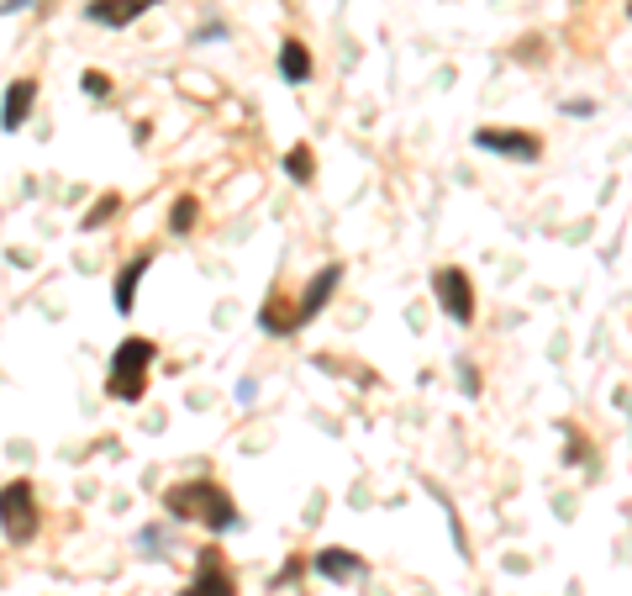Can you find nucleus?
Masks as SVG:
<instances>
[{"instance_id":"f257e3e1","label":"nucleus","mask_w":632,"mask_h":596,"mask_svg":"<svg viewBox=\"0 0 632 596\" xmlns=\"http://www.w3.org/2000/svg\"><path fill=\"white\" fill-rule=\"evenodd\" d=\"M164 512L175 517V522H200L206 534H233V528H243V512H237V501L227 486H217V480H179V486H169L164 491Z\"/></svg>"},{"instance_id":"f03ea898","label":"nucleus","mask_w":632,"mask_h":596,"mask_svg":"<svg viewBox=\"0 0 632 596\" xmlns=\"http://www.w3.org/2000/svg\"><path fill=\"white\" fill-rule=\"evenodd\" d=\"M154 339H121L117 349H111V364H106V397L117 401H142L148 397V370H154Z\"/></svg>"},{"instance_id":"7ed1b4c3","label":"nucleus","mask_w":632,"mask_h":596,"mask_svg":"<svg viewBox=\"0 0 632 596\" xmlns=\"http://www.w3.org/2000/svg\"><path fill=\"white\" fill-rule=\"evenodd\" d=\"M0 534L6 544H32L42 534V512H38V491H32V480L17 476L0 486Z\"/></svg>"},{"instance_id":"20e7f679","label":"nucleus","mask_w":632,"mask_h":596,"mask_svg":"<svg viewBox=\"0 0 632 596\" xmlns=\"http://www.w3.org/2000/svg\"><path fill=\"white\" fill-rule=\"evenodd\" d=\"M433 296H437V312L458 328H470L474 322V280L458 270V264H443L433 270Z\"/></svg>"},{"instance_id":"39448f33","label":"nucleus","mask_w":632,"mask_h":596,"mask_svg":"<svg viewBox=\"0 0 632 596\" xmlns=\"http://www.w3.org/2000/svg\"><path fill=\"white\" fill-rule=\"evenodd\" d=\"M179 596H237V576H233V565L221 559L217 544H211V549H200L196 576H190V586H185Z\"/></svg>"},{"instance_id":"423d86ee","label":"nucleus","mask_w":632,"mask_h":596,"mask_svg":"<svg viewBox=\"0 0 632 596\" xmlns=\"http://www.w3.org/2000/svg\"><path fill=\"white\" fill-rule=\"evenodd\" d=\"M474 148H480V154H501V159H516V164L543 159V143H537L533 133H506V127H480V133H474Z\"/></svg>"},{"instance_id":"0eeeda50","label":"nucleus","mask_w":632,"mask_h":596,"mask_svg":"<svg viewBox=\"0 0 632 596\" xmlns=\"http://www.w3.org/2000/svg\"><path fill=\"white\" fill-rule=\"evenodd\" d=\"M337 285H343V264H327L322 275H312V285H306L300 301H296V322H300V328H312V322L327 312V301L337 296Z\"/></svg>"},{"instance_id":"6e6552de","label":"nucleus","mask_w":632,"mask_h":596,"mask_svg":"<svg viewBox=\"0 0 632 596\" xmlns=\"http://www.w3.org/2000/svg\"><path fill=\"white\" fill-rule=\"evenodd\" d=\"M154 6H164V0H90L85 6V21H96V27H132L138 17H148Z\"/></svg>"},{"instance_id":"1a4fd4ad","label":"nucleus","mask_w":632,"mask_h":596,"mask_svg":"<svg viewBox=\"0 0 632 596\" xmlns=\"http://www.w3.org/2000/svg\"><path fill=\"white\" fill-rule=\"evenodd\" d=\"M32 106H38V80H32V75H21V80L6 85V100H0V133H21V121L32 117Z\"/></svg>"},{"instance_id":"9d476101","label":"nucleus","mask_w":632,"mask_h":596,"mask_svg":"<svg viewBox=\"0 0 632 596\" xmlns=\"http://www.w3.org/2000/svg\"><path fill=\"white\" fill-rule=\"evenodd\" d=\"M154 270V254L142 248V254H132L127 264L117 270V285H111V301H117V312L121 317H132V306H138V285H142V275Z\"/></svg>"},{"instance_id":"9b49d317","label":"nucleus","mask_w":632,"mask_h":596,"mask_svg":"<svg viewBox=\"0 0 632 596\" xmlns=\"http://www.w3.org/2000/svg\"><path fill=\"white\" fill-rule=\"evenodd\" d=\"M312 570L322 580H364V576H369V565H364L354 549H316Z\"/></svg>"},{"instance_id":"f8f14e48","label":"nucleus","mask_w":632,"mask_h":596,"mask_svg":"<svg viewBox=\"0 0 632 596\" xmlns=\"http://www.w3.org/2000/svg\"><path fill=\"white\" fill-rule=\"evenodd\" d=\"M316 75V59H312V48L300 38H285L279 42V80L285 85H306Z\"/></svg>"},{"instance_id":"ddd939ff","label":"nucleus","mask_w":632,"mask_h":596,"mask_svg":"<svg viewBox=\"0 0 632 596\" xmlns=\"http://www.w3.org/2000/svg\"><path fill=\"white\" fill-rule=\"evenodd\" d=\"M285 175L296 179V185H312V179H316V154H312V143H296V148L285 154Z\"/></svg>"},{"instance_id":"4468645a","label":"nucleus","mask_w":632,"mask_h":596,"mask_svg":"<svg viewBox=\"0 0 632 596\" xmlns=\"http://www.w3.org/2000/svg\"><path fill=\"white\" fill-rule=\"evenodd\" d=\"M196 222H200V201L196 196H175V206H169V233H175V238H185Z\"/></svg>"},{"instance_id":"2eb2a0df","label":"nucleus","mask_w":632,"mask_h":596,"mask_svg":"<svg viewBox=\"0 0 632 596\" xmlns=\"http://www.w3.org/2000/svg\"><path fill=\"white\" fill-rule=\"evenodd\" d=\"M79 85H85V96H90V100L111 96V75H100V69H85V80H79Z\"/></svg>"},{"instance_id":"dca6fc26","label":"nucleus","mask_w":632,"mask_h":596,"mask_svg":"<svg viewBox=\"0 0 632 596\" xmlns=\"http://www.w3.org/2000/svg\"><path fill=\"white\" fill-rule=\"evenodd\" d=\"M117 206H121V196H100L96 206H90V217H85V227H100V222L111 217V212H117Z\"/></svg>"},{"instance_id":"f3484780","label":"nucleus","mask_w":632,"mask_h":596,"mask_svg":"<svg viewBox=\"0 0 632 596\" xmlns=\"http://www.w3.org/2000/svg\"><path fill=\"white\" fill-rule=\"evenodd\" d=\"M138 555H164V534L158 528H142L138 534Z\"/></svg>"},{"instance_id":"a211bd4d","label":"nucleus","mask_w":632,"mask_h":596,"mask_svg":"<svg viewBox=\"0 0 632 596\" xmlns=\"http://www.w3.org/2000/svg\"><path fill=\"white\" fill-rule=\"evenodd\" d=\"M458 375H464V391L474 397V391H480V380H474V364H470V359H458Z\"/></svg>"},{"instance_id":"6ab92c4d","label":"nucleus","mask_w":632,"mask_h":596,"mask_svg":"<svg viewBox=\"0 0 632 596\" xmlns=\"http://www.w3.org/2000/svg\"><path fill=\"white\" fill-rule=\"evenodd\" d=\"M21 6H32V0H0V11L11 17V11H21Z\"/></svg>"},{"instance_id":"aec40b11","label":"nucleus","mask_w":632,"mask_h":596,"mask_svg":"<svg viewBox=\"0 0 632 596\" xmlns=\"http://www.w3.org/2000/svg\"><path fill=\"white\" fill-rule=\"evenodd\" d=\"M628 17H632V0H628Z\"/></svg>"}]
</instances>
